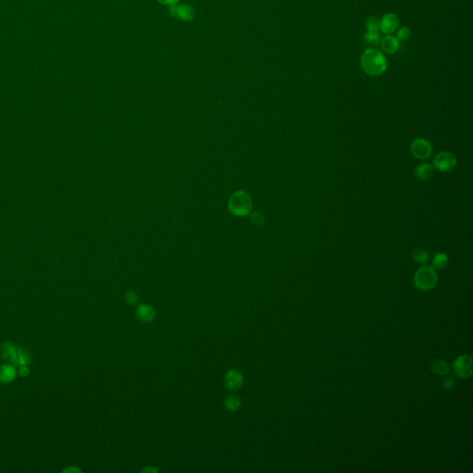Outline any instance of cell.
I'll return each instance as SVG.
<instances>
[{
    "label": "cell",
    "instance_id": "8",
    "mask_svg": "<svg viewBox=\"0 0 473 473\" xmlns=\"http://www.w3.org/2000/svg\"><path fill=\"white\" fill-rule=\"evenodd\" d=\"M243 375L237 370H229L225 375L226 385L230 390H237L243 384Z\"/></svg>",
    "mask_w": 473,
    "mask_h": 473
},
{
    "label": "cell",
    "instance_id": "5",
    "mask_svg": "<svg viewBox=\"0 0 473 473\" xmlns=\"http://www.w3.org/2000/svg\"><path fill=\"white\" fill-rule=\"evenodd\" d=\"M473 364L472 356L462 355L455 360L453 363V370L458 377L469 378L473 374Z\"/></svg>",
    "mask_w": 473,
    "mask_h": 473
},
{
    "label": "cell",
    "instance_id": "7",
    "mask_svg": "<svg viewBox=\"0 0 473 473\" xmlns=\"http://www.w3.org/2000/svg\"><path fill=\"white\" fill-rule=\"evenodd\" d=\"M399 20L397 15L386 13L380 20V29L387 35L397 32V30H399Z\"/></svg>",
    "mask_w": 473,
    "mask_h": 473
},
{
    "label": "cell",
    "instance_id": "24",
    "mask_svg": "<svg viewBox=\"0 0 473 473\" xmlns=\"http://www.w3.org/2000/svg\"><path fill=\"white\" fill-rule=\"evenodd\" d=\"M30 370L28 368V366H22L20 367V370H19V374L21 376L26 377L29 375Z\"/></svg>",
    "mask_w": 473,
    "mask_h": 473
},
{
    "label": "cell",
    "instance_id": "26",
    "mask_svg": "<svg viewBox=\"0 0 473 473\" xmlns=\"http://www.w3.org/2000/svg\"><path fill=\"white\" fill-rule=\"evenodd\" d=\"M73 472L74 473H81V471L80 470V469H78V468H76V467H73V466H71V467H68V469H66V470H64V471H63V473H73Z\"/></svg>",
    "mask_w": 473,
    "mask_h": 473
},
{
    "label": "cell",
    "instance_id": "13",
    "mask_svg": "<svg viewBox=\"0 0 473 473\" xmlns=\"http://www.w3.org/2000/svg\"><path fill=\"white\" fill-rule=\"evenodd\" d=\"M433 173H434V168L430 164H426V163L419 165L414 171L416 177L421 181L428 180L429 178L433 176Z\"/></svg>",
    "mask_w": 473,
    "mask_h": 473
},
{
    "label": "cell",
    "instance_id": "15",
    "mask_svg": "<svg viewBox=\"0 0 473 473\" xmlns=\"http://www.w3.org/2000/svg\"><path fill=\"white\" fill-rule=\"evenodd\" d=\"M431 370L438 375H445L449 372V365L448 363L442 360H438L433 362L431 365Z\"/></svg>",
    "mask_w": 473,
    "mask_h": 473
},
{
    "label": "cell",
    "instance_id": "25",
    "mask_svg": "<svg viewBox=\"0 0 473 473\" xmlns=\"http://www.w3.org/2000/svg\"><path fill=\"white\" fill-rule=\"evenodd\" d=\"M178 1H179V0H158V2H160L161 4H164V5H171V6L176 5Z\"/></svg>",
    "mask_w": 473,
    "mask_h": 473
},
{
    "label": "cell",
    "instance_id": "14",
    "mask_svg": "<svg viewBox=\"0 0 473 473\" xmlns=\"http://www.w3.org/2000/svg\"><path fill=\"white\" fill-rule=\"evenodd\" d=\"M14 363L19 367L28 366L29 364L32 363V356L26 349L20 347V348H18L17 357H16Z\"/></svg>",
    "mask_w": 473,
    "mask_h": 473
},
{
    "label": "cell",
    "instance_id": "9",
    "mask_svg": "<svg viewBox=\"0 0 473 473\" xmlns=\"http://www.w3.org/2000/svg\"><path fill=\"white\" fill-rule=\"evenodd\" d=\"M382 50L387 55H394L399 49V41L398 38L392 35H386L380 41Z\"/></svg>",
    "mask_w": 473,
    "mask_h": 473
},
{
    "label": "cell",
    "instance_id": "22",
    "mask_svg": "<svg viewBox=\"0 0 473 473\" xmlns=\"http://www.w3.org/2000/svg\"><path fill=\"white\" fill-rule=\"evenodd\" d=\"M126 302L129 303V304H132V305H134L136 303H138L139 302V299H138V296L136 295L134 292H128L125 296Z\"/></svg>",
    "mask_w": 473,
    "mask_h": 473
},
{
    "label": "cell",
    "instance_id": "20",
    "mask_svg": "<svg viewBox=\"0 0 473 473\" xmlns=\"http://www.w3.org/2000/svg\"><path fill=\"white\" fill-rule=\"evenodd\" d=\"M365 28L367 32H378L380 29V20L377 17L371 16L366 20Z\"/></svg>",
    "mask_w": 473,
    "mask_h": 473
},
{
    "label": "cell",
    "instance_id": "3",
    "mask_svg": "<svg viewBox=\"0 0 473 473\" xmlns=\"http://www.w3.org/2000/svg\"><path fill=\"white\" fill-rule=\"evenodd\" d=\"M432 143L424 138H416L410 144V152L419 160H427L433 155Z\"/></svg>",
    "mask_w": 473,
    "mask_h": 473
},
{
    "label": "cell",
    "instance_id": "4",
    "mask_svg": "<svg viewBox=\"0 0 473 473\" xmlns=\"http://www.w3.org/2000/svg\"><path fill=\"white\" fill-rule=\"evenodd\" d=\"M457 164V157L449 152H440L433 160L434 168L440 172H449L456 168Z\"/></svg>",
    "mask_w": 473,
    "mask_h": 473
},
{
    "label": "cell",
    "instance_id": "10",
    "mask_svg": "<svg viewBox=\"0 0 473 473\" xmlns=\"http://www.w3.org/2000/svg\"><path fill=\"white\" fill-rule=\"evenodd\" d=\"M17 370L13 365L3 364L0 367V383L9 384L12 383L17 377Z\"/></svg>",
    "mask_w": 473,
    "mask_h": 473
},
{
    "label": "cell",
    "instance_id": "2",
    "mask_svg": "<svg viewBox=\"0 0 473 473\" xmlns=\"http://www.w3.org/2000/svg\"><path fill=\"white\" fill-rule=\"evenodd\" d=\"M438 280V275L433 266H423L418 269L414 276L415 288L421 291H429L435 288Z\"/></svg>",
    "mask_w": 473,
    "mask_h": 473
},
{
    "label": "cell",
    "instance_id": "1",
    "mask_svg": "<svg viewBox=\"0 0 473 473\" xmlns=\"http://www.w3.org/2000/svg\"><path fill=\"white\" fill-rule=\"evenodd\" d=\"M360 63L364 73L372 77L383 75L388 67L384 53L374 47H370L363 52Z\"/></svg>",
    "mask_w": 473,
    "mask_h": 473
},
{
    "label": "cell",
    "instance_id": "21",
    "mask_svg": "<svg viewBox=\"0 0 473 473\" xmlns=\"http://www.w3.org/2000/svg\"><path fill=\"white\" fill-rule=\"evenodd\" d=\"M411 36V30L409 27H402L397 33V38L399 41H406Z\"/></svg>",
    "mask_w": 473,
    "mask_h": 473
},
{
    "label": "cell",
    "instance_id": "18",
    "mask_svg": "<svg viewBox=\"0 0 473 473\" xmlns=\"http://www.w3.org/2000/svg\"><path fill=\"white\" fill-rule=\"evenodd\" d=\"M364 43L371 46H375L381 41V35L378 32H366L363 37Z\"/></svg>",
    "mask_w": 473,
    "mask_h": 473
},
{
    "label": "cell",
    "instance_id": "12",
    "mask_svg": "<svg viewBox=\"0 0 473 473\" xmlns=\"http://www.w3.org/2000/svg\"><path fill=\"white\" fill-rule=\"evenodd\" d=\"M0 352L3 360L5 362H14L17 357L18 348H16L14 345L10 342H5L0 347Z\"/></svg>",
    "mask_w": 473,
    "mask_h": 473
},
{
    "label": "cell",
    "instance_id": "23",
    "mask_svg": "<svg viewBox=\"0 0 473 473\" xmlns=\"http://www.w3.org/2000/svg\"><path fill=\"white\" fill-rule=\"evenodd\" d=\"M455 384H456L455 379H454L453 377H448V378L443 382V388L444 390H446V391H449V390H452V389L454 388Z\"/></svg>",
    "mask_w": 473,
    "mask_h": 473
},
{
    "label": "cell",
    "instance_id": "16",
    "mask_svg": "<svg viewBox=\"0 0 473 473\" xmlns=\"http://www.w3.org/2000/svg\"><path fill=\"white\" fill-rule=\"evenodd\" d=\"M410 255H411L412 260H414L417 263H419V264L427 263L429 257H430L428 251H425L424 249H421V248H416V249L412 250Z\"/></svg>",
    "mask_w": 473,
    "mask_h": 473
},
{
    "label": "cell",
    "instance_id": "6",
    "mask_svg": "<svg viewBox=\"0 0 473 473\" xmlns=\"http://www.w3.org/2000/svg\"><path fill=\"white\" fill-rule=\"evenodd\" d=\"M171 16L177 17L184 22H192L195 18V11L193 7L187 4H182L178 6H171L169 8Z\"/></svg>",
    "mask_w": 473,
    "mask_h": 473
},
{
    "label": "cell",
    "instance_id": "17",
    "mask_svg": "<svg viewBox=\"0 0 473 473\" xmlns=\"http://www.w3.org/2000/svg\"><path fill=\"white\" fill-rule=\"evenodd\" d=\"M448 263V257L445 253L443 252H439L436 254V256L434 257V260H433V267L435 269H438V270H441L444 268L446 265Z\"/></svg>",
    "mask_w": 473,
    "mask_h": 473
},
{
    "label": "cell",
    "instance_id": "19",
    "mask_svg": "<svg viewBox=\"0 0 473 473\" xmlns=\"http://www.w3.org/2000/svg\"><path fill=\"white\" fill-rule=\"evenodd\" d=\"M225 405L227 406V408L231 411L237 410L240 406V399L236 395H231L226 399Z\"/></svg>",
    "mask_w": 473,
    "mask_h": 473
},
{
    "label": "cell",
    "instance_id": "11",
    "mask_svg": "<svg viewBox=\"0 0 473 473\" xmlns=\"http://www.w3.org/2000/svg\"><path fill=\"white\" fill-rule=\"evenodd\" d=\"M136 315L142 322H151L155 317V310L152 306L141 304L139 305L136 310Z\"/></svg>",
    "mask_w": 473,
    "mask_h": 473
}]
</instances>
